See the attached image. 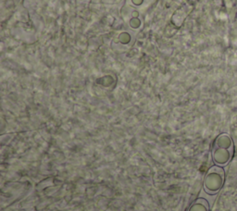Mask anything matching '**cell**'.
Wrapping results in <instances>:
<instances>
[{
	"label": "cell",
	"instance_id": "cell-3",
	"mask_svg": "<svg viewBox=\"0 0 237 211\" xmlns=\"http://www.w3.org/2000/svg\"><path fill=\"white\" fill-rule=\"evenodd\" d=\"M187 211H209V203L205 198H197L191 204Z\"/></svg>",
	"mask_w": 237,
	"mask_h": 211
},
{
	"label": "cell",
	"instance_id": "cell-2",
	"mask_svg": "<svg viewBox=\"0 0 237 211\" xmlns=\"http://www.w3.org/2000/svg\"><path fill=\"white\" fill-rule=\"evenodd\" d=\"M225 181V171L222 167L214 165L207 171L204 181L203 189L209 196H214L222 190Z\"/></svg>",
	"mask_w": 237,
	"mask_h": 211
},
{
	"label": "cell",
	"instance_id": "cell-1",
	"mask_svg": "<svg viewBox=\"0 0 237 211\" xmlns=\"http://www.w3.org/2000/svg\"><path fill=\"white\" fill-rule=\"evenodd\" d=\"M234 154V146L231 137L227 134H221L213 143L211 157L215 165L225 167L231 162Z\"/></svg>",
	"mask_w": 237,
	"mask_h": 211
}]
</instances>
